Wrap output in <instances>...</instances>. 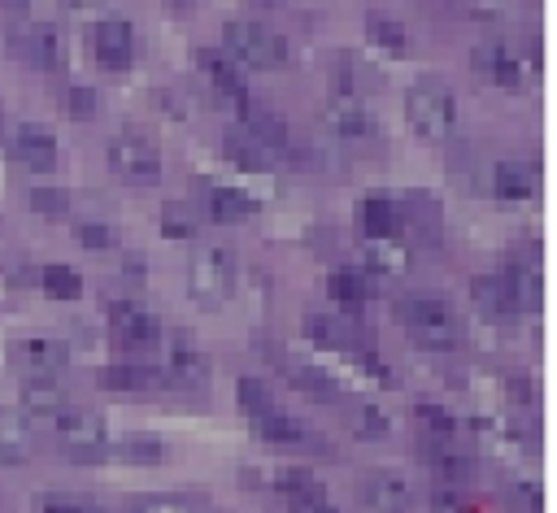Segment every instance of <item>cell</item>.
Instances as JSON below:
<instances>
[{"label": "cell", "mask_w": 557, "mask_h": 513, "mask_svg": "<svg viewBox=\"0 0 557 513\" xmlns=\"http://www.w3.org/2000/svg\"><path fill=\"white\" fill-rule=\"evenodd\" d=\"M65 104H70L74 117H91V113H96V96H91V87H70Z\"/></svg>", "instance_id": "4dcf8cb0"}, {"label": "cell", "mask_w": 557, "mask_h": 513, "mask_svg": "<svg viewBox=\"0 0 557 513\" xmlns=\"http://www.w3.org/2000/svg\"><path fill=\"white\" fill-rule=\"evenodd\" d=\"M474 304L487 313V317H518L522 304H518V291L509 278H474Z\"/></svg>", "instance_id": "7c38bea8"}, {"label": "cell", "mask_w": 557, "mask_h": 513, "mask_svg": "<svg viewBox=\"0 0 557 513\" xmlns=\"http://www.w3.org/2000/svg\"><path fill=\"white\" fill-rule=\"evenodd\" d=\"M209 209H213L218 222H239V217H248V200H244L239 191H231V187L209 191Z\"/></svg>", "instance_id": "83f0119b"}, {"label": "cell", "mask_w": 557, "mask_h": 513, "mask_svg": "<svg viewBox=\"0 0 557 513\" xmlns=\"http://www.w3.org/2000/svg\"><path fill=\"white\" fill-rule=\"evenodd\" d=\"M287 513H339V509L318 491V496H305V500H287Z\"/></svg>", "instance_id": "e575fe53"}, {"label": "cell", "mask_w": 557, "mask_h": 513, "mask_svg": "<svg viewBox=\"0 0 557 513\" xmlns=\"http://www.w3.org/2000/svg\"><path fill=\"white\" fill-rule=\"evenodd\" d=\"M30 0H0V9H9V13H17V9H26Z\"/></svg>", "instance_id": "d590c367"}, {"label": "cell", "mask_w": 557, "mask_h": 513, "mask_svg": "<svg viewBox=\"0 0 557 513\" xmlns=\"http://www.w3.org/2000/svg\"><path fill=\"white\" fill-rule=\"evenodd\" d=\"M191 230H196L191 213H187L183 204H165V235H174V239H187Z\"/></svg>", "instance_id": "f546056e"}, {"label": "cell", "mask_w": 557, "mask_h": 513, "mask_svg": "<svg viewBox=\"0 0 557 513\" xmlns=\"http://www.w3.org/2000/svg\"><path fill=\"white\" fill-rule=\"evenodd\" d=\"M13 157H17L26 170H52V165H57V139H52V130H44V126H35V122L17 126V135H13Z\"/></svg>", "instance_id": "ba28073f"}, {"label": "cell", "mask_w": 557, "mask_h": 513, "mask_svg": "<svg viewBox=\"0 0 557 513\" xmlns=\"http://www.w3.org/2000/svg\"><path fill=\"white\" fill-rule=\"evenodd\" d=\"M113 452H117L122 461H139V465H152V461H161V456H165L161 439H152V435H126Z\"/></svg>", "instance_id": "cb8c5ba5"}, {"label": "cell", "mask_w": 557, "mask_h": 513, "mask_svg": "<svg viewBox=\"0 0 557 513\" xmlns=\"http://www.w3.org/2000/svg\"><path fill=\"white\" fill-rule=\"evenodd\" d=\"M409 113H413V122H418V130L422 135H444V126H448V117H453V109H448V100L444 96H435V91H418L413 96V104H409Z\"/></svg>", "instance_id": "2e32d148"}, {"label": "cell", "mask_w": 557, "mask_h": 513, "mask_svg": "<svg viewBox=\"0 0 557 513\" xmlns=\"http://www.w3.org/2000/svg\"><path fill=\"white\" fill-rule=\"evenodd\" d=\"M44 291L52 300H78L83 296V278L70 270V265H48L44 270Z\"/></svg>", "instance_id": "603a6c76"}, {"label": "cell", "mask_w": 557, "mask_h": 513, "mask_svg": "<svg viewBox=\"0 0 557 513\" xmlns=\"http://www.w3.org/2000/svg\"><path fill=\"white\" fill-rule=\"evenodd\" d=\"M496 191H500V196H509V200H518V196H527V178H522L518 170H509V165H505V170L496 174Z\"/></svg>", "instance_id": "1f68e13d"}, {"label": "cell", "mask_w": 557, "mask_h": 513, "mask_svg": "<svg viewBox=\"0 0 557 513\" xmlns=\"http://www.w3.org/2000/svg\"><path fill=\"white\" fill-rule=\"evenodd\" d=\"M100 383L109 391H148V387L161 383V374L148 370V365H104L100 370Z\"/></svg>", "instance_id": "ac0fdd59"}, {"label": "cell", "mask_w": 557, "mask_h": 513, "mask_svg": "<svg viewBox=\"0 0 557 513\" xmlns=\"http://www.w3.org/2000/svg\"><path fill=\"white\" fill-rule=\"evenodd\" d=\"M144 513H178V509H144Z\"/></svg>", "instance_id": "74e56055"}, {"label": "cell", "mask_w": 557, "mask_h": 513, "mask_svg": "<svg viewBox=\"0 0 557 513\" xmlns=\"http://www.w3.org/2000/svg\"><path fill=\"white\" fill-rule=\"evenodd\" d=\"M400 322H405L409 339L418 348H431V352H448L461 339V326H457L453 309L440 296H409V300H400Z\"/></svg>", "instance_id": "6da1fadb"}, {"label": "cell", "mask_w": 557, "mask_h": 513, "mask_svg": "<svg viewBox=\"0 0 557 513\" xmlns=\"http://www.w3.org/2000/svg\"><path fill=\"white\" fill-rule=\"evenodd\" d=\"M9 48H13V52H22V61L44 65V70L61 61V39H57L48 26H30V30L13 35V39H9Z\"/></svg>", "instance_id": "4fadbf2b"}, {"label": "cell", "mask_w": 557, "mask_h": 513, "mask_svg": "<svg viewBox=\"0 0 557 513\" xmlns=\"http://www.w3.org/2000/svg\"><path fill=\"white\" fill-rule=\"evenodd\" d=\"M252 426H257V435H261L265 443H278V448H309V443L318 439L305 422H296L292 413H278V409L252 417Z\"/></svg>", "instance_id": "30bf717a"}, {"label": "cell", "mask_w": 557, "mask_h": 513, "mask_svg": "<svg viewBox=\"0 0 557 513\" xmlns=\"http://www.w3.org/2000/svg\"><path fill=\"white\" fill-rule=\"evenodd\" d=\"M22 404H26L30 413L57 417V413L65 409V387H61V378H52V374H35V378H26V387H22Z\"/></svg>", "instance_id": "9a60e30c"}, {"label": "cell", "mask_w": 557, "mask_h": 513, "mask_svg": "<svg viewBox=\"0 0 557 513\" xmlns=\"http://www.w3.org/2000/svg\"><path fill=\"white\" fill-rule=\"evenodd\" d=\"M165 383H174V387H205L209 383V356L187 339V335H178L174 343H170V356H165V374H161Z\"/></svg>", "instance_id": "52a82bcc"}, {"label": "cell", "mask_w": 557, "mask_h": 513, "mask_svg": "<svg viewBox=\"0 0 557 513\" xmlns=\"http://www.w3.org/2000/svg\"><path fill=\"white\" fill-rule=\"evenodd\" d=\"M17 356H22L35 374H57V370L65 365V348H61L57 339H26V343L17 348Z\"/></svg>", "instance_id": "ffe728a7"}, {"label": "cell", "mask_w": 557, "mask_h": 513, "mask_svg": "<svg viewBox=\"0 0 557 513\" xmlns=\"http://www.w3.org/2000/svg\"><path fill=\"white\" fill-rule=\"evenodd\" d=\"M109 170L126 183H157L161 178V152L144 135H113L109 139Z\"/></svg>", "instance_id": "277c9868"}, {"label": "cell", "mask_w": 557, "mask_h": 513, "mask_svg": "<svg viewBox=\"0 0 557 513\" xmlns=\"http://www.w3.org/2000/svg\"><path fill=\"white\" fill-rule=\"evenodd\" d=\"M35 452V430L17 413H0V465H22Z\"/></svg>", "instance_id": "8fae6325"}, {"label": "cell", "mask_w": 557, "mask_h": 513, "mask_svg": "<svg viewBox=\"0 0 557 513\" xmlns=\"http://www.w3.org/2000/svg\"><path fill=\"white\" fill-rule=\"evenodd\" d=\"M239 409H244L248 417H261V413H270V409H274L270 383H261V378H239Z\"/></svg>", "instance_id": "484cf974"}, {"label": "cell", "mask_w": 557, "mask_h": 513, "mask_svg": "<svg viewBox=\"0 0 557 513\" xmlns=\"http://www.w3.org/2000/svg\"><path fill=\"white\" fill-rule=\"evenodd\" d=\"M78 243H83V248H109L113 235H109V226H100V222H83V226H78Z\"/></svg>", "instance_id": "d6a6232c"}, {"label": "cell", "mask_w": 557, "mask_h": 513, "mask_svg": "<svg viewBox=\"0 0 557 513\" xmlns=\"http://www.w3.org/2000/svg\"><path fill=\"white\" fill-rule=\"evenodd\" d=\"M326 291H331V300H335V304H339L344 313H361V309H366V300H370V291H366L361 274H348V270L331 274Z\"/></svg>", "instance_id": "d6986e66"}, {"label": "cell", "mask_w": 557, "mask_h": 513, "mask_svg": "<svg viewBox=\"0 0 557 513\" xmlns=\"http://www.w3.org/2000/svg\"><path fill=\"white\" fill-rule=\"evenodd\" d=\"M44 513H100V509L87 500H74V496H52V500H44Z\"/></svg>", "instance_id": "836d02e7"}, {"label": "cell", "mask_w": 557, "mask_h": 513, "mask_svg": "<svg viewBox=\"0 0 557 513\" xmlns=\"http://www.w3.org/2000/svg\"><path fill=\"white\" fill-rule=\"evenodd\" d=\"M52 426H57V443H61L70 456H78V461H96V456H104V448H109L104 417L91 413V409H61V413L52 417Z\"/></svg>", "instance_id": "7a4b0ae2"}, {"label": "cell", "mask_w": 557, "mask_h": 513, "mask_svg": "<svg viewBox=\"0 0 557 513\" xmlns=\"http://www.w3.org/2000/svg\"><path fill=\"white\" fill-rule=\"evenodd\" d=\"M418 426H422V435L426 439H453V430H457V422H453V413L448 409H440V404H418Z\"/></svg>", "instance_id": "4316f807"}, {"label": "cell", "mask_w": 557, "mask_h": 513, "mask_svg": "<svg viewBox=\"0 0 557 513\" xmlns=\"http://www.w3.org/2000/svg\"><path fill=\"white\" fill-rule=\"evenodd\" d=\"M265 483H270L283 500H305V496H318V491H322V483H318L309 470H300V465H274Z\"/></svg>", "instance_id": "e0dca14e"}, {"label": "cell", "mask_w": 557, "mask_h": 513, "mask_svg": "<svg viewBox=\"0 0 557 513\" xmlns=\"http://www.w3.org/2000/svg\"><path fill=\"white\" fill-rule=\"evenodd\" d=\"M231 283H235L231 252H222V248L196 252V261H191V270H187V291H191V300H196L200 309H218V304L226 300Z\"/></svg>", "instance_id": "3957f363"}, {"label": "cell", "mask_w": 557, "mask_h": 513, "mask_svg": "<svg viewBox=\"0 0 557 513\" xmlns=\"http://www.w3.org/2000/svg\"><path fill=\"white\" fill-rule=\"evenodd\" d=\"M70 9H83V4H96V0H65Z\"/></svg>", "instance_id": "8d00e7d4"}, {"label": "cell", "mask_w": 557, "mask_h": 513, "mask_svg": "<svg viewBox=\"0 0 557 513\" xmlns=\"http://www.w3.org/2000/svg\"><path fill=\"white\" fill-rule=\"evenodd\" d=\"M109 326H113V335H117L122 343H135V348L161 339L157 313H148V309L135 304V300H113V304H109Z\"/></svg>", "instance_id": "8992f818"}, {"label": "cell", "mask_w": 557, "mask_h": 513, "mask_svg": "<svg viewBox=\"0 0 557 513\" xmlns=\"http://www.w3.org/2000/svg\"><path fill=\"white\" fill-rule=\"evenodd\" d=\"M357 496H361V504L374 509V513H405V509L413 504V487H409V478L396 474V470H366L361 483H357Z\"/></svg>", "instance_id": "5b68a950"}, {"label": "cell", "mask_w": 557, "mask_h": 513, "mask_svg": "<svg viewBox=\"0 0 557 513\" xmlns=\"http://www.w3.org/2000/svg\"><path fill=\"white\" fill-rule=\"evenodd\" d=\"M231 48L244 57V61H252V65H274L278 57H283V43L278 39H270L265 30H252V26H231Z\"/></svg>", "instance_id": "5bb4252c"}, {"label": "cell", "mask_w": 557, "mask_h": 513, "mask_svg": "<svg viewBox=\"0 0 557 513\" xmlns=\"http://www.w3.org/2000/svg\"><path fill=\"white\" fill-rule=\"evenodd\" d=\"M348 430L357 439H383L392 430V422H387V413L379 404H352L348 409Z\"/></svg>", "instance_id": "7402d4cb"}, {"label": "cell", "mask_w": 557, "mask_h": 513, "mask_svg": "<svg viewBox=\"0 0 557 513\" xmlns=\"http://www.w3.org/2000/svg\"><path fill=\"white\" fill-rule=\"evenodd\" d=\"M131 48H135V39H131V26L122 17H104L96 26V57H100L104 70H126L131 65Z\"/></svg>", "instance_id": "9c48e42d"}, {"label": "cell", "mask_w": 557, "mask_h": 513, "mask_svg": "<svg viewBox=\"0 0 557 513\" xmlns=\"http://www.w3.org/2000/svg\"><path fill=\"white\" fill-rule=\"evenodd\" d=\"M361 226H366L374 239H387V235H396V209H392L387 200H366Z\"/></svg>", "instance_id": "d4e9b609"}, {"label": "cell", "mask_w": 557, "mask_h": 513, "mask_svg": "<svg viewBox=\"0 0 557 513\" xmlns=\"http://www.w3.org/2000/svg\"><path fill=\"white\" fill-rule=\"evenodd\" d=\"M305 330H309V339H313V343H326V348L352 352V335H348V326H344V322H335V317H326V313H309V317H305Z\"/></svg>", "instance_id": "44dd1931"}, {"label": "cell", "mask_w": 557, "mask_h": 513, "mask_svg": "<svg viewBox=\"0 0 557 513\" xmlns=\"http://www.w3.org/2000/svg\"><path fill=\"white\" fill-rule=\"evenodd\" d=\"M30 204H35L39 213H65V209H70L65 191H57V187H35V191H30Z\"/></svg>", "instance_id": "f1b7e54d"}]
</instances>
